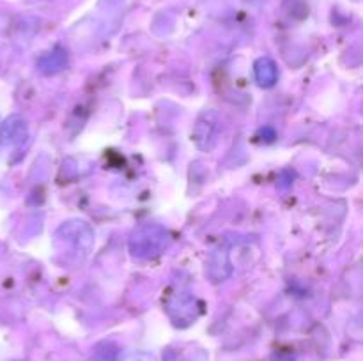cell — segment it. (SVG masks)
I'll return each instance as SVG.
<instances>
[{
  "instance_id": "obj_1",
  "label": "cell",
  "mask_w": 363,
  "mask_h": 361,
  "mask_svg": "<svg viewBox=\"0 0 363 361\" xmlns=\"http://www.w3.org/2000/svg\"><path fill=\"white\" fill-rule=\"evenodd\" d=\"M169 232L162 225H142L131 234L130 251L138 260H151L160 257L169 246Z\"/></svg>"
},
{
  "instance_id": "obj_2",
  "label": "cell",
  "mask_w": 363,
  "mask_h": 361,
  "mask_svg": "<svg viewBox=\"0 0 363 361\" xmlns=\"http://www.w3.org/2000/svg\"><path fill=\"white\" fill-rule=\"evenodd\" d=\"M92 243H94V232L85 222H67L57 232V244L60 250L66 246H73L74 251H84L89 253Z\"/></svg>"
},
{
  "instance_id": "obj_3",
  "label": "cell",
  "mask_w": 363,
  "mask_h": 361,
  "mask_svg": "<svg viewBox=\"0 0 363 361\" xmlns=\"http://www.w3.org/2000/svg\"><path fill=\"white\" fill-rule=\"evenodd\" d=\"M220 133V119L218 113L213 112V110H206L199 115L197 122L194 126V137L195 145L202 151H211L216 145V140H218Z\"/></svg>"
},
{
  "instance_id": "obj_4",
  "label": "cell",
  "mask_w": 363,
  "mask_h": 361,
  "mask_svg": "<svg viewBox=\"0 0 363 361\" xmlns=\"http://www.w3.org/2000/svg\"><path fill=\"white\" fill-rule=\"evenodd\" d=\"M167 310H169L170 317H172V321L177 326L191 324L199 315L197 301L191 296H188L186 292H179V296L170 299L167 303Z\"/></svg>"
},
{
  "instance_id": "obj_5",
  "label": "cell",
  "mask_w": 363,
  "mask_h": 361,
  "mask_svg": "<svg viewBox=\"0 0 363 361\" xmlns=\"http://www.w3.org/2000/svg\"><path fill=\"white\" fill-rule=\"evenodd\" d=\"M28 127L25 119H21L20 115H13L2 124L0 127V138H2L4 144L9 145H20L21 142L27 138Z\"/></svg>"
},
{
  "instance_id": "obj_6",
  "label": "cell",
  "mask_w": 363,
  "mask_h": 361,
  "mask_svg": "<svg viewBox=\"0 0 363 361\" xmlns=\"http://www.w3.org/2000/svg\"><path fill=\"white\" fill-rule=\"evenodd\" d=\"M254 67L259 85H262V87H272V85H275L277 78H279V71H277L275 62L272 59H259Z\"/></svg>"
},
{
  "instance_id": "obj_7",
  "label": "cell",
  "mask_w": 363,
  "mask_h": 361,
  "mask_svg": "<svg viewBox=\"0 0 363 361\" xmlns=\"http://www.w3.org/2000/svg\"><path fill=\"white\" fill-rule=\"evenodd\" d=\"M66 53L62 52V50H52V52L45 53V55L39 59V69L43 71V73H57V71L62 69L64 66H66Z\"/></svg>"
}]
</instances>
